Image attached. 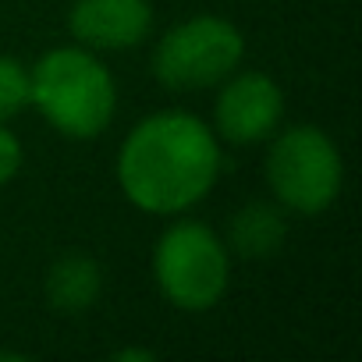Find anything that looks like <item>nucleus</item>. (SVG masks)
<instances>
[{"label":"nucleus","instance_id":"1","mask_svg":"<svg viewBox=\"0 0 362 362\" xmlns=\"http://www.w3.org/2000/svg\"><path fill=\"white\" fill-rule=\"evenodd\" d=\"M221 163V139L203 117L160 110L124 135L117 149V185L142 214L181 217L214 192Z\"/></svg>","mask_w":362,"mask_h":362},{"label":"nucleus","instance_id":"2","mask_svg":"<svg viewBox=\"0 0 362 362\" xmlns=\"http://www.w3.org/2000/svg\"><path fill=\"white\" fill-rule=\"evenodd\" d=\"M29 107L64 139H96L117 110L110 68L89 47H54L29 68Z\"/></svg>","mask_w":362,"mask_h":362},{"label":"nucleus","instance_id":"3","mask_svg":"<svg viewBox=\"0 0 362 362\" xmlns=\"http://www.w3.org/2000/svg\"><path fill=\"white\" fill-rule=\"evenodd\" d=\"M153 281L181 313H210L231 284V252L203 221H174L153 245Z\"/></svg>","mask_w":362,"mask_h":362},{"label":"nucleus","instance_id":"4","mask_svg":"<svg viewBox=\"0 0 362 362\" xmlns=\"http://www.w3.org/2000/svg\"><path fill=\"white\" fill-rule=\"evenodd\" d=\"M341 149L320 124H291L281 135H270L267 185L284 210L305 217L330 210L341 196Z\"/></svg>","mask_w":362,"mask_h":362},{"label":"nucleus","instance_id":"5","mask_svg":"<svg viewBox=\"0 0 362 362\" xmlns=\"http://www.w3.org/2000/svg\"><path fill=\"white\" fill-rule=\"evenodd\" d=\"M245 36L221 15H192L170 25L153 50V75L163 89L192 93L221 86L242 68Z\"/></svg>","mask_w":362,"mask_h":362},{"label":"nucleus","instance_id":"6","mask_svg":"<svg viewBox=\"0 0 362 362\" xmlns=\"http://www.w3.org/2000/svg\"><path fill=\"white\" fill-rule=\"evenodd\" d=\"M284 117V93L267 71H231L214 103V132L231 146L267 142Z\"/></svg>","mask_w":362,"mask_h":362},{"label":"nucleus","instance_id":"7","mask_svg":"<svg viewBox=\"0 0 362 362\" xmlns=\"http://www.w3.org/2000/svg\"><path fill=\"white\" fill-rule=\"evenodd\" d=\"M68 29L78 47L96 54H124L146 43L153 29L149 0H75L68 11Z\"/></svg>","mask_w":362,"mask_h":362},{"label":"nucleus","instance_id":"8","mask_svg":"<svg viewBox=\"0 0 362 362\" xmlns=\"http://www.w3.org/2000/svg\"><path fill=\"white\" fill-rule=\"evenodd\" d=\"M43 295L54 313L82 316L103 295V267L86 252H64L50 263V270L43 277Z\"/></svg>","mask_w":362,"mask_h":362},{"label":"nucleus","instance_id":"9","mask_svg":"<svg viewBox=\"0 0 362 362\" xmlns=\"http://www.w3.org/2000/svg\"><path fill=\"white\" fill-rule=\"evenodd\" d=\"M288 224L284 214L270 203H249L231 217V231H228V252H238L245 259H267L284 245Z\"/></svg>","mask_w":362,"mask_h":362},{"label":"nucleus","instance_id":"10","mask_svg":"<svg viewBox=\"0 0 362 362\" xmlns=\"http://www.w3.org/2000/svg\"><path fill=\"white\" fill-rule=\"evenodd\" d=\"M29 107V68L0 54V124H8Z\"/></svg>","mask_w":362,"mask_h":362},{"label":"nucleus","instance_id":"11","mask_svg":"<svg viewBox=\"0 0 362 362\" xmlns=\"http://www.w3.org/2000/svg\"><path fill=\"white\" fill-rule=\"evenodd\" d=\"M22 163H25V149H22L18 135L8 124H0V189L11 185V181L18 177Z\"/></svg>","mask_w":362,"mask_h":362},{"label":"nucleus","instance_id":"12","mask_svg":"<svg viewBox=\"0 0 362 362\" xmlns=\"http://www.w3.org/2000/svg\"><path fill=\"white\" fill-rule=\"evenodd\" d=\"M114 358H153V351H146V348H124V351H117Z\"/></svg>","mask_w":362,"mask_h":362}]
</instances>
